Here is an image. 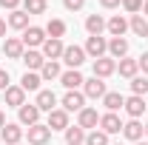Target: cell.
I'll return each instance as SVG.
<instances>
[{"instance_id": "18", "label": "cell", "mask_w": 148, "mask_h": 145, "mask_svg": "<svg viewBox=\"0 0 148 145\" xmlns=\"http://www.w3.org/2000/svg\"><path fill=\"white\" fill-rule=\"evenodd\" d=\"M26 51V46H23V40L20 37H6V43H3V54L12 57V60H20Z\"/></svg>"}, {"instance_id": "10", "label": "cell", "mask_w": 148, "mask_h": 145, "mask_svg": "<svg viewBox=\"0 0 148 145\" xmlns=\"http://www.w3.org/2000/svg\"><path fill=\"white\" fill-rule=\"evenodd\" d=\"M123 137L131 140V142H140L145 137V125L140 120H128V122H123Z\"/></svg>"}, {"instance_id": "3", "label": "cell", "mask_w": 148, "mask_h": 145, "mask_svg": "<svg viewBox=\"0 0 148 145\" xmlns=\"http://www.w3.org/2000/svg\"><path fill=\"white\" fill-rule=\"evenodd\" d=\"M63 63H66L69 68H80V66L86 63V49H80V46H66Z\"/></svg>"}, {"instance_id": "8", "label": "cell", "mask_w": 148, "mask_h": 145, "mask_svg": "<svg viewBox=\"0 0 148 145\" xmlns=\"http://www.w3.org/2000/svg\"><path fill=\"white\" fill-rule=\"evenodd\" d=\"M17 114H20V125H37V122H40V114H43V111L37 108L34 103H32V105H29V103H26V105H20L17 108Z\"/></svg>"}, {"instance_id": "1", "label": "cell", "mask_w": 148, "mask_h": 145, "mask_svg": "<svg viewBox=\"0 0 148 145\" xmlns=\"http://www.w3.org/2000/svg\"><path fill=\"white\" fill-rule=\"evenodd\" d=\"M108 51V40L100 34V37H88L86 40V57H91V60H100V57H106Z\"/></svg>"}, {"instance_id": "29", "label": "cell", "mask_w": 148, "mask_h": 145, "mask_svg": "<svg viewBox=\"0 0 148 145\" xmlns=\"http://www.w3.org/2000/svg\"><path fill=\"white\" fill-rule=\"evenodd\" d=\"M86 142V131L80 125H69L66 128V145H83Z\"/></svg>"}, {"instance_id": "33", "label": "cell", "mask_w": 148, "mask_h": 145, "mask_svg": "<svg viewBox=\"0 0 148 145\" xmlns=\"http://www.w3.org/2000/svg\"><path fill=\"white\" fill-rule=\"evenodd\" d=\"M83 145H111V142H108V134L106 131H97L94 128L91 134H86V142Z\"/></svg>"}, {"instance_id": "37", "label": "cell", "mask_w": 148, "mask_h": 145, "mask_svg": "<svg viewBox=\"0 0 148 145\" xmlns=\"http://www.w3.org/2000/svg\"><path fill=\"white\" fill-rule=\"evenodd\" d=\"M9 85H12V83H9V71H3V68H0V91H6Z\"/></svg>"}, {"instance_id": "2", "label": "cell", "mask_w": 148, "mask_h": 145, "mask_svg": "<svg viewBox=\"0 0 148 145\" xmlns=\"http://www.w3.org/2000/svg\"><path fill=\"white\" fill-rule=\"evenodd\" d=\"M23 46H29V49H37V46H43L46 43V29H40V26H29L26 31H23Z\"/></svg>"}, {"instance_id": "46", "label": "cell", "mask_w": 148, "mask_h": 145, "mask_svg": "<svg viewBox=\"0 0 148 145\" xmlns=\"http://www.w3.org/2000/svg\"><path fill=\"white\" fill-rule=\"evenodd\" d=\"M114 145H123V142H114Z\"/></svg>"}, {"instance_id": "5", "label": "cell", "mask_w": 148, "mask_h": 145, "mask_svg": "<svg viewBox=\"0 0 148 145\" xmlns=\"http://www.w3.org/2000/svg\"><path fill=\"white\" fill-rule=\"evenodd\" d=\"M29 142L32 145H46V142H51V128L49 125H43V122H37V125L29 128Z\"/></svg>"}, {"instance_id": "30", "label": "cell", "mask_w": 148, "mask_h": 145, "mask_svg": "<svg viewBox=\"0 0 148 145\" xmlns=\"http://www.w3.org/2000/svg\"><path fill=\"white\" fill-rule=\"evenodd\" d=\"M66 29H69V26H66V20H49V26H46V34L49 37H54V40H63V34H66Z\"/></svg>"}, {"instance_id": "22", "label": "cell", "mask_w": 148, "mask_h": 145, "mask_svg": "<svg viewBox=\"0 0 148 145\" xmlns=\"http://www.w3.org/2000/svg\"><path fill=\"white\" fill-rule=\"evenodd\" d=\"M117 71H120V77L134 80V77H137V71H140V63H137V60H131V57H123V60L117 63Z\"/></svg>"}, {"instance_id": "45", "label": "cell", "mask_w": 148, "mask_h": 145, "mask_svg": "<svg viewBox=\"0 0 148 145\" xmlns=\"http://www.w3.org/2000/svg\"><path fill=\"white\" fill-rule=\"evenodd\" d=\"M145 137H148V125H145Z\"/></svg>"}, {"instance_id": "31", "label": "cell", "mask_w": 148, "mask_h": 145, "mask_svg": "<svg viewBox=\"0 0 148 145\" xmlns=\"http://www.w3.org/2000/svg\"><path fill=\"white\" fill-rule=\"evenodd\" d=\"M60 63H57V60H46V66H43V68H40V77H43V80H57V77H60Z\"/></svg>"}, {"instance_id": "43", "label": "cell", "mask_w": 148, "mask_h": 145, "mask_svg": "<svg viewBox=\"0 0 148 145\" xmlns=\"http://www.w3.org/2000/svg\"><path fill=\"white\" fill-rule=\"evenodd\" d=\"M6 125V114H3V111H0V128Z\"/></svg>"}, {"instance_id": "21", "label": "cell", "mask_w": 148, "mask_h": 145, "mask_svg": "<svg viewBox=\"0 0 148 145\" xmlns=\"http://www.w3.org/2000/svg\"><path fill=\"white\" fill-rule=\"evenodd\" d=\"M3 94H6V105H12V108H20V105H26V91L20 88V85H9Z\"/></svg>"}, {"instance_id": "42", "label": "cell", "mask_w": 148, "mask_h": 145, "mask_svg": "<svg viewBox=\"0 0 148 145\" xmlns=\"http://www.w3.org/2000/svg\"><path fill=\"white\" fill-rule=\"evenodd\" d=\"M143 17H148V0H143Z\"/></svg>"}, {"instance_id": "34", "label": "cell", "mask_w": 148, "mask_h": 145, "mask_svg": "<svg viewBox=\"0 0 148 145\" xmlns=\"http://www.w3.org/2000/svg\"><path fill=\"white\" fill-rule=\"evenodd\" d=\"M131 94H134V97H145L148 94V80L145 77H134V80H131Z\"/></svg>"}, {"instance_id": "32", "label": "cell", "mask_w": 148, "mask_h": 145, "mask_svg": "<svg viewBox=\"0 0 148 145\" xmlns=\"http://www.w3.org/2000/svg\"><path fill=\"white\" fill-rule=\"evenodd\" d=\"M23 12L32 14H46V0H23Z\"/></svg>"}, {"instance_id": "14", "label": "cell", "mask_w": 148, "mask_h": 145, "mask_svg": "<svg viewBox=\"0 0 148 145\" xmlns=\"http://www.w3.org/2000/svg\"><path fill=\"white\" fill-rule=\"evenodd\" d=\"M114 71H117V60H111V57H100V60H94V77L106 80V77H111Z\"/></svg>"}, {"instance_id": "7", "label": "cell", "mask_w": 148, "mask_h": 145, "mask_svg": "<svg viewBox=\"0 0 148 145\" xmlns=\"http://www.w3.org/2000/svg\"><path fill=\"white\" fill-rule=\"evenodd\" d=\"M123 108H125V114H128L131 120H140V117H143V114H145V97H134V94H131V97H125V105H123Z\"/></svg>"}, {"instance_id": "24", "label": "cell", "mask_w": 148, "mask_h": 145, "mask_svg": "<svg viewBox=\"0 0 148 145\" xmlns=\"http://www.w3.org/2000/svg\"><path fill=\"white\" fill-rule=\"evenodd\" d=\"M103 105H106L108 111H114V114H117V111L125 105V97H123L120 91H106V97H103Z\"/></svg>"}, {"instance_id": "12", "label": "cell", "mask_w": 148, "mask_h": 145, "mask_svg": "<svg viewBox=\"0 0 148 145\" xmlns=\"http://www.w3.org/2000/svg\"><path fill=\"white\" fill-rule=\"evenodd\" d=\"M100 131H106L108 137H111V134H120V131H123V120H120L114 111H108V114L100 117Z\"/></svg>"}, {"instance_id": "27", "label": "cell", "mask_w": 148, "mask_h": 145, "mask_svg": "<svg viewBox=\"0 0 148 145\" xmlns=\"http://www.w3.org/2000/svg\"><path fill=\"white\" fill-rule=\"evenodd\" d=\"M128 29H131V31H134L137 37H148V20L143 17V14H131Z\"/></svg>"}, {"instance_id": "6", "label": "cell", "mask_w": 148, "mask_h": 145, "mask_svg": "<svg viewBox=\"0 0 148 145\" xmlns=\"http://www.w3.org/2000/svg\"><path fill=\"white\" fill-rule=\"evenodd\" d=\"M86 108V94L83 91H66V97H63V111H80Z\"/></svg>"}, {"instance_id": "11", "label": "cell", "mask_w": 148, "mask_h": 145, "mask_svg": "<svg viewBox=\"0 0 148 145\" xmlns=\"http://www.w3.org/2000/svg\"><path fill=\"white\" fill-rule=\"evenodd\" d=\"M0 137H3V142H6V145H17L26 134H23V128H20L17 122H6V125L0 128Z\"/></svg>"}, {"instance_id": "25", "label": "cell", "mask_w": 148, "mask_h": 145, "mask_svg": "<svg viewBox=\"0 0 148 145\" xmlns=\"http://www.w3.org/2000/svg\"><path fill=\"white\" fill-rule=\"evenodd\" d=\"M103 29H106V20L100 17V14H88L86 17V31H88V37H100Z\"/></svg>"}, {"instance_id": "44", "label": "cell", "mask_w": 148, "mask_h": 145, "mask_svg": "<svg viewBox=\"0 0 148 145\" xmlns=\"http://www.w3.org/2000/svg\"><path fill=\"white\" fill-rule=\"evenodd\" d=\"M134 145H148V142H143V140H140V142H134Z\"/></svg>"}, {"instance_id": "17", "label": "cell", "mask_w": 148, "mask_h": 145, "mask_svg": "<svg viewBox=\"0 0 148 145\" xmlns=\"http://www.w3.org/2000/svg\"><path fill=\"white\" fill-rule=\"evenodd\" d=\"M108 54H111V60L128 57V40H125V37H111L108 40Z\"/></svg>"}, {"instance_id": "13", "label": "cell", "mask_w": 148, "mask_h": 145, "mask_svg": "<svg viewBox=\"0 0 148 145\" xmlns=\"http://www.w3.org/2000/svg\"><path fill=\"white\" fill-rule=\"evenodd\" d=\"M77 125L83 128V131H88V128H97L100 125V114H97V108H83L80 114H77Z\"/></svg>"}, {"instance_id": "20", "label": "cell", "mask_w": 148, "mask_h": 145, "mask_svg": "<svg viewBox=\"0 0 148 145\" xmlns=\"http://www.w3.org/2000/svg\"><path fill=\"white\" fill-rule=\"evenodd\" d=\"M34 105L40 111H54V105H57V94L54 91H46V88H40L37 91V100H34Z\"/></svg>"}, {"instance_id": "9", "label": "cell", "mask_w": 148, "mask_h": 145, "mask_svg": "<svg viewBox=\"0 0 148 145\" xmlns=\"http://www.w3.org/2000/svg\"><path fill=\"white\" fill-rule=\"evenodd\" d=\"M63 51H66L63 40L46 37V43H43V57H46V60H63Z\"/></svg>"}, {"instance_id": "40", "label": "cell", "mask_w": 148, "mask_h": 145, "mask_svg": "<svg viewBox=\"0 0 148 145\" xmlns=\"http://www.w3.org/2000/svg\"><path fill=\"white\" fill-rule=\"evenodd\" d=\"M137 63H140V68H143V71L148 74V51H143V57H140Z\"/></svg>"}, {"instance_id": "19", "label": "cell", "mask_w": 148, "mask_h": 145, "mask_svg": "<svg viewBox=\"0 0 148 145\" xmlns=\"http://www.w3.org/2000/svg\"><path fill=\"white\" fill-rule=\"evenodd\" d=\"M20 60L26 63V68H29V71H40V68L46 66V57H43V51H34V49L23 51V57H20Z\"/></svg>"}, {"instance_id": "38", "label": "cell", "mask_w": 148, "mask_h": 145, "mask_svg": "<svg viewBox=\"0 0 148 145\" xmlns=\"http://www.w3.org/2000/svg\"><path fill=\"white\" fill-rule=\"evenodd\" d=\"M0 6H3V9H9V12H14V9L20 6V0H0Z\"/></svg>"}, {"instance_id": "28", "label": "cell", "mask_w": 148, "mask_h": 145, "mask_svg": "<svg viewBox=\"0 0 148 145\" xmlns=\"http://www.w3.org/2000/svg\"><path fill=\"white\" fill-rule=\"evenodd\" d=\"M9 26H12V29H20V31H26V29H29V14H26L23 9H14V12L9 14Z\"/></svg>"}, {"instance_id": "4", "label": "cell", "mask_w": 148, "mask_h": 145, "mask_svg": "<svg viewBox=\"0 0 148 145\" xmlns=\"http://www.w3.org/2000/svg\"><path fill=\"white\" fill-rule=\"evenodd\" d=\"M83 94H86V100H103L106 97V83L100 77H91V80L83 83Z\"/></svg>"}, {"instance_id": "23", "label": "cell", "mask_w": 148, "mask_h": 145, "mask_svg": "<svg viewBox=\"0 0 148 145\" xmlns=\"http://www.w3.org/2000/svg\"><path fill=\"white\" fill-rule=\"evenodd\" d=\"M106 29H108V34H111V37H123L125 31H128V20L120 17V14H114V17L106 23Z\"/></svg>"}, {"instance_id": "35", "label": "cell", "mask_w": 148, "mask_h": 145, "mask_svg": "<svg viewBox=\"0 0 148 145\" xmlns=\"http://www.w3.org/2000/svg\"><path fill=\"white\" fill-rule=\"evenodd\" d=\"M123 9L128 14H140L143 12V0H123Z\"/></svg>"}, {"instance_id": "41", "label": "cell", "mask_w": 148, "mask_h": 145, "mask_svg": "<svg viewBox=\"0 0 148 145\" xmlns=\"http://www.w3.org/2000/svg\"><path fill=\"white\" fill-rule=\"evenodd\" d=\"M3 34H6V20L0 17V37H3Z\"/></svg>"}, {"instance_id": "15", "label": "cell", "mask_w": 148, "mask_h": 145, "mask_svg": "<svg viewBox=\"0 0 148 145\" xmlns=\"http://www.w3.org/2000/svg\"><path fill=\"white\" fill-rule=\"evenodd\" d=\"M60 83H63V85H66L69 91H77L80 85H83V83H86V77L80 74V68H69V71H63V74H60Z\"/></svg>"}, {"instance_id": "39", "label": "cell", "mask_w": 148, "mask_h": 145, "mask_svg": "<svg viewBox=\"0 0 148 145\" xmlns=\"http://www.w3.org/2000/svg\"><path fill=\"white\" fill-rule=\"evenodd\" d=\"M100 6L103 9H117V6H123V0H100Z\"/></svg>"}, {"instance_id": "26", "label": "cell", "mask_w": 148, "mask_h": 145, "mask_svg": "<svg viewBox=\"0 0 148 145\" xmlns=\"http://www.w3.org/2000/svg\"><path fill=\"white\" fill-rule=\"evenodd\" d=\"M40 83H43V77L37 71H26L23 80H20V88L23 91H40Z\"/></svg>"}, {"instance_id": "16", "label": "cell", "mask_w": 148, "mask_h": 145, "mask_svg": "<svg viewBox=\"0 0 148 145\" xmlns=\"http://www.w3.org/2000/svg\"><path fill=\"white\" fill-rule=\"evenodd\" d=\"M46 125L51 128V131H66L69 128V111H63V108L49 111V122Z\"/></svg>"}, {"instance_id": "36", "label": "cell", "mask_w": 148, "mask_h": 145, "mask_svg": "<svg viewBox=\"0 0 148 145\" xmlns=\"http://www.w3.org/2000/svg\"><path fill=\"white\" fill-rule=\"evenodd\" d=\"M63 6H66L69 12H80V9L86 6V0H63Z\"/></svg>"}]
</instances>
